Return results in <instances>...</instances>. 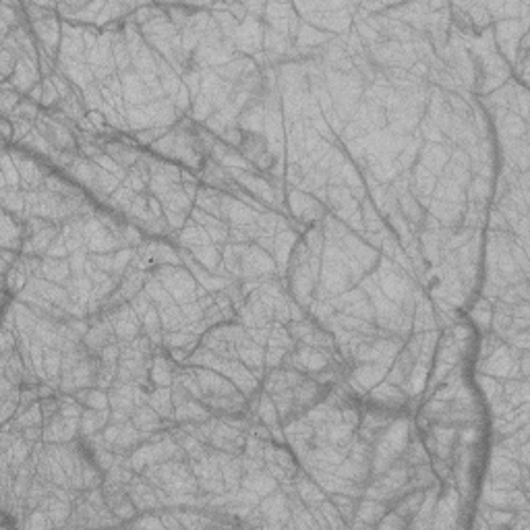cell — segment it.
<instances>
[{"label":"cell","mask_w":530,"mask_h":530,"mask_svg":"<svg viewBox=\"0 0 530 530\" xmlns=\"http://www.w3.org/2000/svg\"><path fill=\"white\" fill-rule=\"evenodd\" d=\"M71 261L69 259H54V257H46L44 265H42V276L46 280H50L54 284H64L69 282L71 276Z\"/></svg>","instance_id":"cell-2"},{"label":"cell","mask_w":530,"mask_h":530,"mask_svg":"<svg viewBox=\"0 0 530 530\" xmlns=\"http://www.w3.org/2000/svg\"><path fill=\"white\" fill-rule=\"evenodd\" d=\"M147 404L158 412L162 419H174V402H172L170 388H156L147 397Z\"/></svg>","instance_id":"cell-3"},{"label":"cell","mask_w":530,"mask_h":530,"mask_svg":"<svg viewBox=\"0 0 530 530\" xmlns=\"http://www.w3.org/2000/svg\"><path fill=\"white\" fill-rule=\"evenodd\" d=\"M162 417H159L158 412L150 406V404H145V406H139V408H135V412H132L131 417V423L143 433V435H152V433H156V431H162Z\"/></svg>","instance_id":"cell-1"},{"label":"cell","mask_w":530,"mask_h":530,"mask_svg":"<svg viewBox=\"0 0 530 530\" xmlns=\"http://www.w3.org/2000/svg\"><path fill=\"white\" fill-rule=\"evenodd\" d=\"M89 118H91V123H94V125H98V127H100V125H104V116H102V112H91V114H89Z\"/></svg>","instance_id":"cell-5"},{"label":"cell","mask_w":530,"mask_h":530,"mask_svg":"<svg viewBox=\"0 0 530 530\" xmlns=\"http://www.w3.org/2000/svg\"><path fill=\"white\" fill-rule=\"evenodd\" d=\"M112 514L120 520V522H127V520H132L135 516H141V512H139V507L132 504V500H125L120 505H116L114 509H112Z\"/></svg>","instance_id":"cell-4"}]
</instances>
